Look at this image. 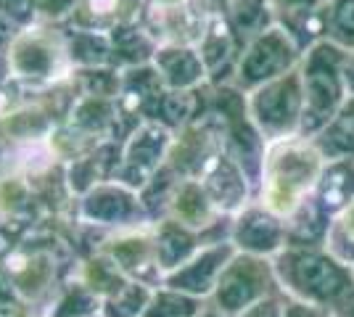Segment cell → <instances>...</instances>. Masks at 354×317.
<instances>
[{"label":"cell","mask_w":354,"mask_h":317,"mask_svg":"<svg viewBox=\"0 0 354 317\" xmlns=\"http://www.w3.org/2000/svg\"><path fill=\"white\" fill-rule=\"evenodd\" d=\"M278 291H281V286L275 278L272 259L236 251V257L222 270L220 280H217V286L207 302L222 315L236 317L243 309H249L251 304L262 302L265 296L278 294Z\"/></svg>","instance_id":"cell-8"},{"label":"cell","mask_w":354,"mask_h":317,"mask_svg":"<svg viewBox=\"0 0 354 317\" xmlns=\"http://www.w3.org/2000/svg\"><path fill=\"white\" fill-rule=\"evenodd\" d=\"M191 6H207L204 0H146L148 11H180Z\"/></svg>","instance_id":"cell-34"},{"label":"cell","mask_w":354,"mask_h":317,"mask_svg":"<svg viewBox=\"0 0 354 317\" xmlns=\"http://www.w3.org/2000/svg\"><path fill=\"white\" fill-rule=\"evenodd\" d=\"M328 227H330V214L323 209V204L312 193L307 201H301L286 217V246H294V249L325 246Z\"/></svg>","instance_id":"cell-19"},{"label":"cell","mask_w":354,"mask_h":317,"mask_svg":"<svg viewBox=\"0 0 354 317\" xmlns=\"http://www.w3.org/2000/svg\"><path fill=\"white\" fill-rule=\"evenodd\" d=\"M80 265V254L56 227L24 230L0 257V286L32 317H48L61 286Z\"/></svg>","instance_id":"cell-1"},{"label":"cell","mask_w":354,"mask_h":317,"mask_svg":"<svg viewBox=\"0 0 354 317\" xmlns=\"http://www.w3.org/2000/svg\"><path fill=\"white\" fill-rule=\"evenodd\" d=\"M72 220L77 225L95 230V233H114L130 230L153 222L138 191L122 185L119 180H106L93 185L88 193L74 198Z\"/></svg>","instance_id":"cell-6"},{"label":"cell","mask_w":354,"mask_h":317,"mask_svg":"<svg viewBox=\"0 0 354 317\" xmlns=\"http://www.w3.org/2000/svg\"><path fill=\"white\" fill-rule=\"evenodd\" d=\"M198 317H227V315H222V312H217L214 307H209V302H207V307H204V312Z\"/></svg>","instance_id":"cell-40"},{"label":"cell","mask_w":354,"mask_h":317,"mask_svg":"<svg viewBox=\"0 0 354 317\" xmlns=\"http://www.w3.org/2000/svg\"><path fill=\"white\" fill-rule=\"evenodd\" d=\"M104 299L88 288L77 275H72L53 302V309L48 317H104Z\"/></svg>","instance_id":"cell-25"},{"label":"cell","mask_w":354,"mask_h":317,"mask_svg":"<svg viewBox=\"0 0 354 317\" xmlns=\"http://www.w3.org/2000/svg\"><path fill=\"white\" fill-rule=\"evenodd\" d=\"M272 267L278 286L288 299L323 307L330 315H336L354 294V270L339 262L325 246H286L272 257Z\"/></svg>","instance_id":"cell-3"},{"label":"cell","mask_w":354,"mask_h":317,"mask_svg":"<svg viewBox=\"0 0 354 317\" xmlns=\"http://www.w3.org/2000/svg\"><path fill=\"white\" fill-rule=\"evenodd\" d=\"M344 59L346 50L330 40H320L304 50L299 64L301 90H304V117H301L304 137L317 135L349 98L344 82Z\"/></svg>","instance_id":"cell-5"},{"label":"cell","mask_w":354,"mask_h":317,"mask_svg":"<svg viewBox=\"0 0 354 317\" xmlns=\"http://www.w3.org/2000/svg\"><path fill=\"white\" fill-rule=\"evenodd\" d=\"M325 249L339 262L354 267V201L349 206H344L339 214L330 217Z\"/></svg>","instance_id":"cell-28"},{"label":"cell","mask_w":354,"mask_h":317,"mask_svg":"<svg viewBox=\"0 0 354 317\" xmlns=\"http://www.w3.org/2000/svg\"><path fill=\"white\" fill-rule=\"evenodd\" d=\"M325 40L354 50V0H330L325 16Z\"/></svg>","instance_id":"cell-29"},{"label":"cell","mask_w":354,"mask_h":317,"mask_svg":"<svg viewBox=\"0 0 354 317\" xmlns=\"http://www.w3.org/2000/svg\"><path fill=\"white\" fill-rule=\"evenodd\" d=\"M204 307H207V299H198L162 283L159 288H153L143 317H198L204 312Z\"/></svg>","instance_id":"cell-26"},{"label":"cell","mask_w":354,"mask_h":317,"mask_svg":"<svg viewBox=\"0 0 354 317\" xmlns=\"http://www.w3.org/2000/svg\"><path fill=\"white\" fill-rule=\"evenodd\" d=\"M153 236H156V249H159V259H162L164 278H167V272L185 265L201 249V236L191 227L175 222L172 217L153 220Z\"/></svg>","instance_id":"cell-20"},{"label":"cell","mask_w":354,"mask_h":317,"mask_svg":"<svg viewBox=\"0 0 354 317\" xmlns=\"http://www.w3.org/2000/svg\"><path fill=\"white\" fill-rule=\"evenodd\" d=\"M109 40H111V64L119 72L140 66V64H151L159 48V43L148 35L140 21L122 24L114 32H109Z\"/></svg>","instance_id":"cell-21"},{"label":"cell","mask_w":354,"mask_h":317,"mask_svg":"<svg viewBox=\"0 0 354 317\" xmlns=\"http://www.w3.org/2000/svg\"><path fill=\"white\" fill-rule=\"evenodd\" d=\"M325 162L328 159L312 137L291 135L270 140L262 156L257 201L286 220L301 201L315 193Z\"/></svg>","instance_id":"cell-2"},{"label":"cell","mask_w":354,"mask_h":317,"mask_svg":"<svg viewBox=\"0 0 354 317\" xmlns=\"http://www.w3.org/2000/svg\"><path fill=\"white\" fill-rule=\"evenodd\" d=\"M35 3V14H37V21H45V24H64L72 11L77 8L80 0H32Z\"/></svg>","instance_id":"cell-30"},{"label":"cell","mask_w":354,"mask_h":317,"mask_svg":"<svg viewBox=\"0 0 354 317\" xmlns=\"http://www.w3.org/2000/svg\"><path fill=\"white\" fill-rule=\"evenodd\" d=\"M164 217H172L175 222L191 227V230H196L201 236L204 230H209L225 214L217 211V206L212 204V198L207 196L204 185L196 177H180L175 182V188H172V193H169Z\"/></svg>","instance_id":"cell-18"},{"label":"cell","mask_w":354,"mask_h":317,"mask_svg":"<svg viewBox=\"0 0 354 317\" xmlns=\"http://www.w3.org/2000/svg\"><path fill=\"white\" fill-rule=\"evenodd\" d=\"M198 182L204 185L212 204L225 217H233L236 211H241L257 198L254 180L227 151H220L209 162L207 169L198 175Z\"/></svg>","instance_id":"cell-13"},{"label":"cell","mask_w":354,"mask_h":317,"mask_svg":"<svg viewBox=\"0 0 354 317\" xmlns=\"http://www.w3.org/2000/svg\"><path fill=\"white\" fill-rule=\"evenodd\" d=\"M151 64L167 90H198L209 85V72L196 46H159Z\"/></svg>","instance_id":"cell-16"},{"label":"cell","mask_w":354,"mask_h":317,"mask_svg":"<svg viewBox=\"0 0 354 317\" xmlns=\"http://www.w3.org/2000/svg\"><path fill=\"white\" fill-rule=\"evenodd\" d=\"M196 48H198L204 66L209 72V85H230L233 75H236L238 59H241V50H243V43L238 40V35L233 32L227 16L222 11L212 14L207 32H204V37L198 40Z\"/></svg>","instance_id":"cell-15"},{"label":"cell","mask_w":354,"mask_h":317,"mask_svg":"<svg viewBox=\"0 0 354 317\" xmlns=\"http://www.w3.org/2000/svg\"><path fill=\"white\" fill-rule=\"evenodd\" d=\"M153 288L138 280H127L117 294L104 299V317H143Z\"/></svg>","instance_id":"cell-27"},{"label":"cell","mask_w":354,"mask_h":317,"mask_svg":"<svg viewBox=\"0 0 354 317\" xmlns=\"http://www.w3.org/2000/svg\"><path fill=\"white\" fill-rule=\"evenodd\" d=\"M315 198L333 217L354 201V159L325 162V169L315 188Z\"/></svg>","instance_id":"cell-22"},{"label":"cell","mask_w":354,"mask_h":317,"mask_svg":"<svg viewBox=\"0 0 354 317\" xmlns=\"http://www.w3.org/2000/svg\"><path fill=\"white\" fill-rule=\"evenodd\" d=\"M209 8L217 14V11H225V6H227V0H204Z\"/></svg>","instance_id":"cell-39"},{"label":"cell","mask_w":354,"mask_h":317,"mask_svg":"<svg viewBox=\"0 0 354 317\" xmlns=\"http://www.w3.org/2000/svg\"><path fill=\"white\" fill-rule=\"evenodd\" d=\"M283 307H286V294L278 291V294L265 296L262 302L251 304L249 309H243L236 317H283Z\"/></svg>","instance_id":"cell-32"},{"label":"cell","mask_w":354,"mask_h":317,"mask_svg":"<svg viewBox=\"0 0 354 317\" xmlns=\"http://www.w3.org/2000/svg\"><path fill=\"white\" fill-rule=\"evenodd\" d=\"M11 82L21 88H53L69 82L77 72L69 50V37L61 24L35 21L16 32L6 50Z\"/></svg>","instance_id":"cell-4"},{"label":"cell","mask_w":354,"mask_h":317,"mask_svg":"<svg viewBox=\"0 0 354 317\" xmlns=\"http://www.w3.org/2000/svg\"><path fill=\"white\" fill-rule=\"evenodd\" d=\"M230 241L243 254L272 259L286 249V220L254 198L251 204L233 214Z\"/></svg>","instance_id":"cell-12"},{"label":"cell","mask_w":354,"mask_h":317,"mask_svg":"<svg viewBox=\"0 0 354 317\" xmlns=\"http://www.w3.org/2000/svg\"><path fill=\"white\" fill-rule=\"evenodd\" d=\"M249 117L267 143L281 137L301 135V117H304V90L299 69L288 75L270 79L257 90L246 93Z\"/></svg>","instance_id":"cell-7"},{"label":"cell","mask_w":354,"mask_h":317,"mask_svg":"<svg viewBox=\"0 0 354 317\" xmlns=\"http://www.w3.org/2000/svg\"><path fill=\"white\" fill-rule=\"evenodd\" d=\"M16 32H19V27H14V24H11L6 16L0 14V53H6V50L11 48Z\"/></svg>","instance_id":"cell-35"},{"label":"cell","mask_w":354,"mask_h":317,"mask_svg":"<svg viewBox=\"0 0 354 317\" xmlns=\"http://www.w3.org/2000/svg\"><path fill=\"white\" fill-rule=\"evenodd\" d=\"M11 85V72H8V59L6 53H0V90Z\"/></svg>","instance_id":"cell-37"},{"label":"cell","mask_w":354,"mask_h":317,"mask_svg":"<svg viewBox=\"0 0 354 317\" xmlns=\"http://www.w3.org/2000/svg\"><path fill=\"white\" fill-rule=\"evenodd\" d=\"M301 56H304V50L296 46L294 37L283 27L272 24L270 30L251 37L243 46L230 85H236L241 93L257 90L259 85H265L270 79H278V77L299 69Z\"/></svg>","instance_id":"cell-9"},{"label":"cell","mask_w":354,"mask_h":317,"mask_svg":"<svg viewBox=\"0 0 354 317\" xmlns=\"http://www.w3.org/2000/svg\"><path fill=\"white\" fill-rule=\"evenodd\" d=\"M283 317H333L323 307H312V304L296 302L286 296V307H283Z\"/></svg>","instance_id":"cell-33"},{"label":"cell","mask_w":354,"mask_h":317,"mask_svg":"<svg viewBox=\"0 0 354 317\" xmlns=\"http://www.w3.org/2000/svg\"><path fill=\"white\" fill-rule=\"evenodd\" d=\"M172 140H175V133L169 127L151 119L138 122L133 133L122 140V153H119L114 180L140 193L167 166Z\"/></svg>","instance_id":"cell-10"},{"label":"cell","mask_w":354,"mask_h":317,"mask_svg":"<svg viewBox=\"0 0 354 317\" xmlns=\"http://www.w3.org/2000/svg\"><path fill=\"white\" fill-rule=\"evenodd\" d=\"M328 162L333 159H354V98L349 95L344 106L333 114V119L312 137Z\"/></svg>","instance_id":"cell-23"},{"label":"cell","mask_w":354,"mask_h":317,"mask_svg":"<svg viewBox=\"0 0 354 317\" xmlns=\"http://www.w3.org/2000/svg\"><path fill=\"white\" fill-rule=\"evenodd\" d=\"M111 259L119 272L130 280L146 283L151 288H159L164 283V267L156 249L153 222L130 230H114V233H98L95 249Z\"/></svg>","instance_id":"cell-11"},{"label":"cell","mask_w":354,"mask_h":317,"mask_svg":"<svg viewBox=\"0 0 354 317\" xmlns=\"http://www.w3.org/2000/svg\"><path fill=\"white\" fill-rule=\"evenodd\" d=\"M236 246L227 243H201V249L193 254L185 265H180L177 270L167 272L164 286H172L177 291H185L198 299H209L212 291L220 280L222 270L227 267V262L236 257Z\"/></svg>","instance_id":"cell-14"},{"label":"cell","mask_w":354,"mask_h":317,"mask_svg":"<svg viewBox=\"0 0 354 317\" xmlns=\"http://www.w3.org/2000/svg\"><path fill=\"white\" fill-rule=\"evenodd\" d=\"M275 24L283 27L301 50L325 40V16L330 0H272Z\"/></svg>","instance_id":"cell-17"},{"label":"cell","mask_w":354,"mask_h":317,"mask_svg":"<svg viewBox=\"0 0 354 317\" xmlns=\"http://www.w3.org/2000/svg\"><path fill=\"white\" fill-rule=\"evenodd\" d=\"M352 270H354V267H352Z\"/></svg>","instance_id":"cell-41"},{"label":"cell","mask_w":354,"mask_h":317,"mask_svg":"<svg viewBox=\"0 0 354 317\" xmlns=\"http://www.w3.org/2000/svg\"><path fill=\"white\" fill-rule=\"evenodd\" d=\"M344 82H346V93L354 98V50H346V59H344Z\"/></svg>","instance_id":"cell-36"},{"label":"cell","mask_w":354,"mask_h":317,"mask_svg":"<svg viewBox=\"0 0 354 317\" xmlns=\"http://www.w3.org/2000/svg\"><path fill=\"white\" fill-rule=\"evenodd\" d=\"M0 14L6 16L14 27L24 30L37 21V14H35V3L32 0H0Z\"/></svg>","instance_id":"cell-31"},{"label":"cell","mask_w":354,"mask_h":317,"mask_svg":"<svg viewBox=\"0 0 354 317\" xmlns=\"http://www.w3.org/2000/svg\"><path fill=\"white\" fill-rule=\"evenodd\" d=\"M11 98H14V85H8V88H3V90H0V114L8 108Z\"/></svg>","instance_id":"cell-38"},{"label":"cell","mask_w":354,"mask_h":317,"mask_svg":"<svg viewBox=\"0 0 354 317\" xmlns=\"http://www.w3.org/2000/svg\"><path fill=\"white\" fill-rule=\"evenodd\" d=\"M238 40L246 46L251 37L262 35L275 24V6L272 0H227L225 11Z\"/></svg>","instance_id":"cell-24"}]
</instances>
